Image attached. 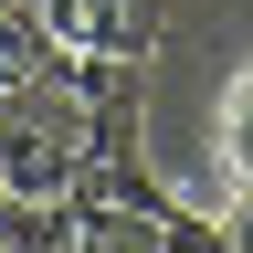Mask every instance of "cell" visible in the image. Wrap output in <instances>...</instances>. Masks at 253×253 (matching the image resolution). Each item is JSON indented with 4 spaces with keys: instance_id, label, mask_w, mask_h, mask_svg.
<instances>
[{
    "instance_id": "3",
    "label": "cell",
    "mask_w": 253,
    "mask_h": 253,
    "mask_svg": "<svg viewBox=\"0 0 253 253\" xmlns=\"http://www.w3.org/2000/svg\"><path fill=\"white\" fill-rule=\"evenodd\" d=\"M53 74V21H42V0H0V95H21V84H42Z\"/></svg>"
},
{
    "instance_id": "5",
    "label": "cell",
    "mask_w": 253,
    "mask_h": 253,
    "mask_svg": "<svg viewBox=\"0 0 253 253\" xmlns=\"http://www.w3.org/2000/svg\"><path fill=\"white\" fill-rule=\"evenodd\" d=\"M221 243H232V253H253V190H243L232 211H221Z\"/></svg>"
},
{
    "instance_id": "1",
    "label": "cell",
    "mask_w": 253,
    "mask_h": 253,
    "mask_svg": "<svg viewBox=\"0 0 253 253\" xmlns=\"http://www.w3.org/2000/svg\"><path fill=\"white\" fill-rule=\"evenodd\" d=\"M95 106L106 95H84V84H21V95H0V179L21 190V201H63L84 169V148H95Z\"/></svg>"
},
{
    "instance_id": "6",
    "label": "cell",
    "mask_w": 253,
    "mask_h": 253,
    "mask_svg": "<svg viewBox=\"0 0 253 253\" xmlns=\"http://www.w3.org/2000/svg\"><path fill=\"white\" fill-rule=\"evenodd\" d=\"M0 201H11V179H0Z\"/></svg>"
},
{
    "instance_id": "2",
    "label": "cell",
    "mask_w": 253,
    "mask_h": 253,
    "mask_svg": "<svg viewBox=\"0 0 253 253\" xmlns=\"http://www.w3.org/2000/svg\"><path fill=\"white\" fill-rule=\"evenodd\" d=\"M53 21V53H84V63H148L158 32H169V0H42Z\"/></svg>"
},
{
    "instance_id": "4",
    "label": "cell",
    "mask_w": 253,
    "mask_h": 253,
    "mask_svg": "<svg viewBox=\"0 0 253 253\" xmlns=\"http://www.w3.org/2000/svg\"><path fill=\"white\" fill-rule=\"evenodd\" d=\"M221 158H232V179L253 190V63L221 84Z\"/></svg>"
}]
</instances>
